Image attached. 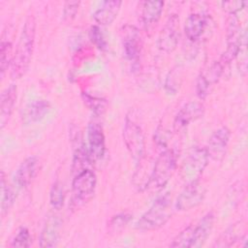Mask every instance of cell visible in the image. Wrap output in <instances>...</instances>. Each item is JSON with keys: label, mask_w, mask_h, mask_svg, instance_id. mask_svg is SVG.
<instances>
[{"label": "cell", "mask_w": 248, "mask_h": 248, "mask_svg": "<svg viewBox=\"0 0 248 248\" xmlns=\"http://www.w3.org/2000/svg\"><path fill=\"white\" fill-rule=\"evenodd\" d=\"M36 21L33 16H29L23 25L11 63V77L14 79L24 76L29 68L34 49Z\"/></svg>", "instance_id": "cell-1"}, {"label": "cell", "mask_w": 248, "mask_h": 248, "mask_svg": "<svg viewBox=\"0 0 248 248\" xmlns=\"http://www.w3.org/2000/svg\"><path fill=\"white\" fill-rule=\"evenodd\" d=\"M172 215L171 199L169 194L162 195L156 199L136 223V228L142 232L155 231L164 227Z\"/></svg>", "instance_id": "cell-2"}, {"label": "cell", "mask_w": 248, "mask_h": 248, "mask_svg": "<svg viewBox=\"0 0 248 248\" xmlns=\"http://www.w3.org/2000/svg\"><path fill=\"white\" fill-rule=\"evenodd\" d=\"M177 167V154L173 149H165L157 157L148 176L145 189L160 191L169 183Z\"/></svg>", "instance_id": "cell-3"}, {"label": "cell", "mask_w": 248, "mask_h": 248, "mask_svg": "<svg viewBox=\"0 0 248 248\" xmlns=\"http://www.w3.org/2000/svg\"><path fill=\"white\" fill-rule=\"evenodd\" d=\"M97 185V176L91 169L84 170L76 175L72 182V202L73 209L79 208L87 203L94 196Z\"/></svg>", "instance_id": "cell-4"}, {"label": "cell", "mask_w": 248, "mask_h": 248, "mask_svg": "<svg viewBox=\"0 0 248 248\" xmlns=\"http://www.w3.org/2000/svg\"><path fill=\"white\" fill-rule=\"evenodd\" d=\"M209 158L206 148L203 146H193L186 154L180 168V176L187 183L200 180Z\"/></svg>", "instance_id": "cell-5"}, {"label": "cell", "mask_w": 248, "mask_h": 248, "mask_svg": "<svg viewBox=\"0 0 248 248\" xmlns=\"http://www.w3.org/2000/svg\"><path fill=\"white\" fill-rule=\"evenodd\" d=\"M123 140L133 160L139 164L144 157L145 142L141 127L130 115H127L123 127Z\"/></svg>", "instance_id": "cell-6"}, {"label": "cell", "mask_w": 248, "mask_h": 248, "mask_svg": "<svg viewBox=\"0 0 248 248\" xmlns=\"http://www.w3.org/2000/svg\"><path fill=\"white\" fill-rule=\"evenodd\" d=\"M205 193L206 189L200 180L187 183L177 197L174 207L178 211L191 210L202 202Z\"/></svg>", "instance_id": "cell-7"}, {"label": "cell", "mask_w": 248, "mask_h": 248, "mask_svg": "<svg viewBox=\"0 0 248 248\" xmlns=\"http://www.w3.org/2000/svg\"><path fill=\"white\" fill-rule=\"evenodd\" d=\"M179 38V17L176 14L170 15L165 25L159 33L157 39V46L161 51L171 52L176 48Z\"/></svg>", "instance_id": "cell-8"}, {"label": "cell", "mask_w": 248, "mask_h": 248, "mask_svg": "<svg viewBox=\"0 0 248 248\" xmlns=\"http://www.w3.org/2000/svg\"><path fill=\"white\" fill-rule=\"evenodd\" d=\"M226 68L227 67L218 60L200 74L196 83V92L201 99H204L209 94L211 87L218 82Z\"/></svg>", "instance_id": "cell-9"}, {"label": "cell", "mask_w": 248, "mask_h": 248, "mask_svg": "<svg viewBox=\"0 0 248 248\" xmlns=\"http://www.w3.org/2000/svg\"><path fill=\"white\" fill-rule=\"evenodd\" d=\"M122 41L126 58L134 64L138 63L142 49V39L140 30L134 25L127 24L123 26Z\"/></svg>", "instance_id": "cell-10"}, {"label": "cell", "mask_w": 248, "mask_h": 248, "mask_svg": "<svg viewBox=\"0 0 248 248\" xmlns=\"http://www.w3.org/2000/svg\"><path fill=\"white\" fill-rule=\"evenodd\" d=\"M87 147L93 162L102 161L107 153L106 138L103 127L96 122H91L87 128Z\"/></svg>", "instance_id": "cell-11"}, {"label": "cell", "mask_w": 248, "mask_h": 248, "mask_svg": "<svg viewBox=\"0 0 248 248\" xmlns=\"http://www.w3.org/2000/svg\"><path fill=\"white\" fill-rule=\"evenodd\" d=\"M231 135V130L226 126L220 127L213 132L205 147L209 159L214 161H221L223 159L230 142Z\"/></svg>", "instance_id": "cell-12"}, {"label": "cell", "mask_w": 248, "mask_h": 248, "mask_svg": "<svg viewBox=\"0 0 248 248\" xmlns=\"http://www.w3.org/2000/svg\"><path fill=\"white\" fill-rule=\"evenodd\" d=\"M210 20V16L202 13H193L189 15L184 26L186 38L191 42L200 41L209 27Z\"/></svg>", "instance_id": "cell-13"}, {"label": "cell", "mask_w": 248, "mask_h": 248, "mask_svg": "<svg viewBox=\"0 0 248 248\" xmlns=\"http://www.w3.org/2000/svg\"><path fill=\"white\" fill-rule=\"evenodd\" d=\"M204 107L201 102H189L185 104L176 113L173 121L175 131L187 127L190 123L198 120L203 115Z\"/></svg>", "instance_id": "cell-14"}, {"label": "cell", "mask_w": 248, "mask_h": 248, "mask_svg": "<svg viewBox=\"0 0 248 248\" xmlns=\"http://www.w3.org/2000/svg\"><path fill=\"white\" fill-rule=\"evenodd\" d=\"M39 170V159L36 156L25 158L15 174V183L18 188H26L36 177Z\"/></svg>", "instance_id": "cell-15"}, {"label": "cell", "mask_w": 248, "mask_h": 248, "mask_svg": "<svg viewBox=\"0 0 248 248\" xmlns=\"http://www.w3.org/2000/svg\"><path fill=\"white\" fill-rule=\"evenodd\" d=\"M62 221L56 215H51L46 221L40 234L39 242L41 247H55L60 238Z\"/></svg>", "instance_id": "cell-16"}, {"label": "cell", "mask_w": 248, "mask_h": 248, "mask_svg": "<svg viewBox=\"0 0 248 248\" xmlns=\"http://www.w3.org/2000/svg\"><path fill=\"white\" fill-rule=\"evenodd\" d=\"M121 5L122 1L119 0H108L103 2L93 14L95 21L101 26L111 24L117 17Z\"/></svg>", "instance_id": "cell-17"}, {"label": "cell", "mask_w": 248, "mask_h": 248, "mask_svg": "<svg viewBox=\"0 0 248 248\" xmlns=\"http://www.w3.org/2000/svg\"><path fill=\"white\" fill-rule=\"evenodd\" d=\"M17 97L16 85L11 84L1 93L0 99V128L3 129L8 123L16 105Z\"/></svg>", "instance_id": "cell-18"}, {"label": "cell", "mask_w": 248, "mask_h": 248, "mask_svg": "<svg viewBox=\"0 0 248 248\" xmlns=\"http://www.w3.org/2000/svg\"><path fill=\"white\" fill-rule=\"evenodd\" d=\"M215 222V215L212 211L207 212L196 225H194V238L192 247H202L209 237Z\"/></svg>", "instance_id": "cell-19"}, {"label": "cell", "mask_w": 248, "mask_h": 248, "mask_svg": "<svg viewBox=\"0 0 248 248\" xmlns=\"http://www.w3.org/2000/svg\"><path fill=\"white\" fill-rule=\"evenodd\" d=\"M163 9V1H144L142 3L141 22L146 29L152 28L159 21Z\"/></svg>", "instance_id": "cell-20"}, {"label": "cell", "mask_w": 248, "mask_h": 248, "mask_svg": "<svg viewBox=\"0 0 248 248\" xmlns=\"http://www.w3.org/2000/svg\"><path fill=\"white\" fill-rule=\"evenodd\" d=\"M50 104L46 100H36L30 103L25 108L22 116L25 123L41 121L50 110Z\"/></svg>", "instance_id": "cell-21"}, {"label": "cell", "mask_w": 248, "mask_h": 248, "mask_svg": "<svg viewBox=\"0 0 248 248\" xmlns=\"http://www.w3.org/2000/svg\"><path fill=\"white\" fill-rule=\"evenodd\" d=\"M16 202V193L14 189L8 185L5 179L4 171L1 172V214L4 216L12 208Z\"/></svg>", "instance_id": "cell-22"}, {"label": "cell", "mask_w": 248, "mask_h": 248, "mask_svg": "<svg viewBox=\"0 0 248 248\" xmlns=\"http://www.w3.org/2000/svg\"><path fill=\"white\" fill-rule=\"evenodd\" d=\"M82 99H83L84 104L96 115H102L107 109L108 102L104 98H100V97L92 96L87 93H83Z\"/></svg>", "instance_id": "cell-23"}, {"label": "cell", "mask_w": 248, "mask_h": 248, "mask_svg": "<svg viewBox=\"0 0 248 248\" xmlns=\"http://www.w3.org/2000/svg\"><path fill=\"white\" fill-rule=\"evenodd\" d=\"M132 219V215L129 213H119L114 215L108 224V232L110 234H116L122 232L123 229L129 224Z\"/></svg>", "instance_id": "cell-24"}, {"label": "cell", "mask_w": 248, "mask_h": 248, "mask_svg": "<svg viewBox=\"0 0 248 248\" xmlns=\"http://www.w3.org/2000/svg\"><path fill=\"white\" fill-rule=\"evenodd\" d=\"M194 238V225H190L181 231L170 244V247H192Z\"/></svg>", "instance_id": "cell-25"}, {"label": "cell", "mask_w": 248, "mask_h": 248, "mask_svg": "<svg viewBox=\"0 0 248 248\" xmlns=\"http://www.w3.org/2000/svg\"><path fill=\"white\" fill-rule=\"evenodd\" d=\"M13 56V45L9 41L2 40L0 47V69L2 76L5 74L6 70L11 67Z\"/></svg>", "instance_id": "cell-26"}, {"label": "cell", "mask_w": 248, "mask_h": 248, "mask_svg": "<svg viewBox=\"0 0 248 248\" xmlns=\"http://www.w3.org/2000/svg\"><path fill=\"white\" fill-rule=\"evenodd\" d=\"M64 201H65V192H64L63 185L59 181H56L53 183L50 189V193H49L50 204L54 209L58 210L63 206Z\"/></svg>", "instance_id": "cell-27"}, {"label": "cell", "mask_w": 248, "mask_h": 248, "mask_svg": "<svg viewBox=\"0 0 248 248\" xmlns=\"http://www.w3.org/2000/svg\"><path fill=\"white\" fill-rule=\"evenodd\" d=\"M32 243V237L28 229L20 228L11 242V247L27 248Z\"/></svg>", "instance_id": "cell-28"}, {"label": "cell", "mask_w": 248, "mask_h": 248, "mask_svg": "<svg viewBox=\"0 0 248 248\" xmlns=\"http://www.w3.org/2000/svg\"><path fill=\"white\" fill-rule=\"evenodd\" d=\"M89 38L91 42L100 49V50H106L108 48V42L101 30V28L98 25L91 26L89 30Z\"/></svg>", "instance_id": "cell-29"}, {"label": "cell", "mask_w": 248, "mask_h": 248, "mask_svg": "<svg viewBox=\"0 0 248 248\" xmlns=\"http://www.w3.org/2000/svg\"><path fill=\"white\" fill-rule=\"evenodd\" d=\"M80 2L79 1H67L64 4V9H63V18L66 21L72 20L79 8Z\"/></svg>", "instance_id": "cell-30"}, {"label": "cell", "mask_w": 248, "mask_h": 248, "mask_svg": "<svg viewBox=\"0 0 248 248\" xmlns=\"http://www.w3.org/2000/svg\"><path fill=\"white\" fill-rule=\"evenodd\" d=\"M247 2L245 1H225L222 2V6L224 10H226L229 15H236L238 12H240Z\"/></svg>", "instance_id": "cell-31"}]
</instances>
